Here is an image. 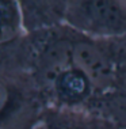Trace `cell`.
<instances>
[{
	"instance_id": "cell-1",
	"label": "cell",
	"mask_w": 126,
	"mask_h": 129,
	"mask_svg": "<svg viewBox=\"0 0 126 129\" xmlns=\"http://www.w3.org/2000/svg\"><path fill=\"white\" fill-rule=\"evenodd\" d=\"M72 60L92 86L88 110L126 129V36L92 38L76 31Z\"/></svg>"
},
{
	"instance_id": "cell-2",
	"label": "cell",
	"mask_w": 126,
	"mask_h": 129,
	"mask_svg": "<svg viewBox=\"0 0 126 129\" xmlns=\"http://www.w3.org/2000/svg\"><path fill=\"white\" fill-rule=\"evenodd\" d=\"M2 129H35L42 122L48 102L27 75L0 72Z\"/></svg>"
},
{
	"instance_id": "cell-3",
	"label": "cell",
	"mask_w": 126,
	"mask_h": 129,
	"mask_svg": "<svg viewBox=\"0 0 126 129\" xmlns=\"http://www.w3.org/2000/svg\"><path fill=\"white\" fill-rule=\"evenodd\" d=\"M65 25L92 38L126 36L125 0H69Z\"/></svg>"
},
{
	"instance_id": "cell-4",
	"label": "cell",
	"mask_w": 126,
	"mask_h": 129,
	"mask_svg": "<svg viewBox=\"0 0 126 129\" xmlns=\"http://www.w3.org/2000/svg\"><path fill=\"white\" fill-rule=\"evenodd\" d=\"M92 95L94 91L88 76L72 64L54 78L46 99L48 106L88 110Z\"/></svg>"
},
{
	"instance_id": "cell-5",
	"label": "cell",
	"mask_w": 126,
	"mask_h": 129,
	"mask_svg": "<svg viewBox=\"0 0 126 129\" xmlns=\"http://www.w3.org/2000/svg\"><path fill=\"white\" fill-rule=\"evenodd\" d=\"M41 124L44 129H122L94 111L58 106H48Z\"/></svg>"
},
{
	"instance_id": "cell-6",
	"label": "cell",
	"mask_w": 126,
	"mask_h": 129,
	"mask_svg": "<svg viewBox=\"0 0 126 129\" xmlns=\"http://www.w3.org/2000/svg\"><path fill=\"white\" fill-rule=\"evenodd\" d=\"M27 31L49 29L65 23L69 0H18Z\"/></svg>"
},
{
	"instance_id": "cell-7",
	"label": "cell",
	"mask_w": 126,
	"mask_h": 129,
	"mask_svg": "<svg viewBox=\"0 0 126 129\" xmlns=\"http://www.w3.org/2000/svg\"><path fill=\"white\" fill-rule=\"evenodd\" d=\"M2 14V38L0 44H7L27 33L24 16L18 0H0Z\"/></svg>"
},
{
	"instance_id": "cell-8",
	"label": "cell",
	"mask_w": 126,
	"mask_h": 129,
	"mask_svg": "<svg viewBox=\"0 0 126 129\" xmlns=\"http://www.w3.org/2000/svg\"><path fill=\"white\" fill-rule=\"evenodd\" d=\"M35 129H44V126H42V124H39V125H38V126H37Z\"/></svg>"
},
{
	"instance_id": "cell-9",
	"label": "cell",
	"mask_w": 126,
	"mask_h": 129,
	"mask_svg": "<svg viewBox=\"0 0 126 129\" xmlns=\"http://www.w3.org/2000/svg\"><path fill=\"white\" fill-rule=\"evenodd\" d=\"M125 3H126V0H125Z\"/></svg>"
}]
</instances>
